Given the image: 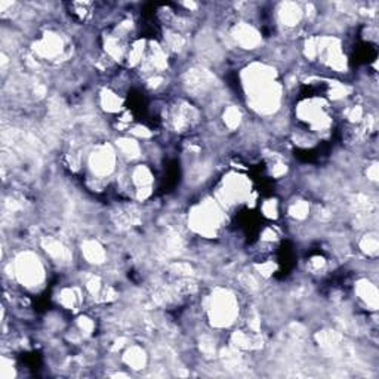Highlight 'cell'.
Listing matches in <instances>:
<instances>
[{
  "instance_id": "1",
  "label": "cell",
  "mask_w": 379,
  "mask_h": 379,
  "mask_svg": "<svg viewBox=\"0 0 379 379\" xmlns=\"http://www.w3.org/2000/svg\"><path fill=\"white\" fill-rule=\"evenodd\" d=\"M15 276L23 284L38 286L43 279V267L34 254H21L15 262Z\"/></svg>"
},
{
  "instance_id": "2",
  "label": "cell",
  "mask_w": 379,
  "mask_h": 379,
  "mask_svg": "<svg viewBox=\"0 0 379 379\" xmlns=\"http://www.w3.org/2000/svg\"><path fill=\"white\" fill-rule=\"evenodd\" d=\"M239 305L234 297L228 292H221L217 297L212 298L210 304V317L212 321L218 326L230 325L233 319L237 316Z\"/></svg>"
},
{
  "instance_id": "3",
  "label": "cell",
  "mask_w": 379,
  "mask_h": 379,
  "mask_svg": "<svg viewBox=\"0 0 379 379\" xmlns=\"http://www.w3.org/2000/svg\"><path fill=\"white\" fill-rule=\"evenodd\" d=\"M234 39L239 45H242L243 48H255V46L260 43V36H258V33L252 29L251 25L247 24H242L236 27L234 30Z\"/></svg>"
},
{
  "instance_id": "4",
  "label": "cell",
  "mask_w": 379,
  "mask_h": 379,
  "mask_svg": "<svg viewBox=\"0 0 379 379\" xmlns=\"http://www.w3.org/2000/svg\"><path fill=\"white\" fill-rule=\"evenodd\" d=\"M358 295H360V298L365 299L366 302H369L371 305H376V301H378V297H376V289H375V286L371 284V283H362V286H360L358 288Z\"/></svg>"
}]
</instances>
